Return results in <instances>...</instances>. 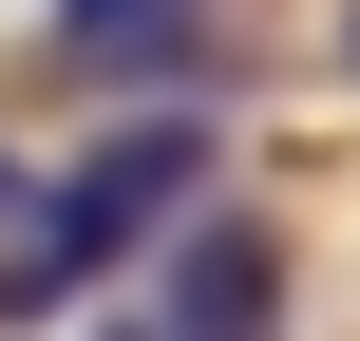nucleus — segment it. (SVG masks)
<instances>
[{
    "instance_id": "f03ea898",
    "label": "nucleus",
    "mask_w": 360,
    "mask_h": 341,
    "mask_svg": "<svg viewBox=\"0 0 360 341\" xmlns=\"http://www.w3.org/2000/svg\"><path fill=\"white\" fill-rule=\"evenodd\" d=\"M152 341H285V228H266V209H190Z\"/></svg>"
},
{
    "instance_id": "7ed1b4c3",
    "label": "nucleus",
    "mask_w": 360,
    "mask_h": 341,
    "mask_svg": "<svg viewBox=\"0 0 360 341\" xmlns=\"http://www.w3.org/2000/svg\"><path fill=\"white\" fill-rule=\"evenodd\" d=\"M190 19H209V0H57V57H76V76H171Z\"/></svg>"
},
{
    "instance_id": "20e7f679",
    "label": "nucleus",
    "mask_w": 360,
    "mask_h": 341,
    "mask_svg": "<svg viewBox=\"0 0 360 341\" xmlns=\"http://www.w3.org/2000/svg\"><path fill=\"white\" fill-rule=\"evenodd\" d=\"M95 341H152V323H95Z\"/></svg>"
},
{
    "instance_id": "39448f33",
    "label": "nucleus",
    "mask_w": 360,
    "mask_h": 341,
    "mask_svg": "<svg viewBox=\"0 0 360 341\" xmlns=\"http://www.w3.org/2000/svg\"><path fill=\"white\" fill-rule=\"evenodd\" d=\"M342 57H360V19H342Z\"/></svg>"
},
{
    "instance_id": "f257e3e1",
    "label": "nucleus",
    "mask_w": 360,
    "mask_h": 341,
    "mask_svg": "<svg viewBox=\"0 0 360 341\" xmlns=\"http://www.w3.org/2000/svg\"><path fill=\"white\" fill-rule=\"evenodd\" d=\"M209 152H228L209 114H133V133H95L76 171H38V209L0 228V323H57V304L114 285L152 228H190V209H209Z\"/></svg>"
}]
</instances>
